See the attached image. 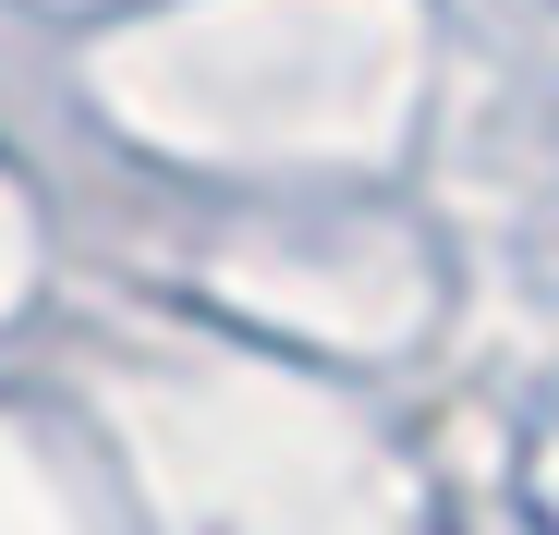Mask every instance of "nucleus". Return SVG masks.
<instances>
[{
	"mask_svg": "<svg viewBox=\"0 0 559 535\" xmlns=\"http://www.w3.org/2000/svg\"><path fill=\"white\" fill-rule=\"evenodd\" d=\"M523 511H535V535H559V402H547L535 438H523Z\"/></svg>",
	"mask_w": 559,
	"mask_h": 535,
	"instance_id": "obj_1",
	"label": "nucleus"
}]
</instances>
